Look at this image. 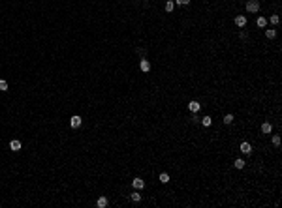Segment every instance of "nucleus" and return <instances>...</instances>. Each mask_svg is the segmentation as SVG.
<instances>
[{"label": "nucleus", "instance_id": "4", "mask_svg": "<svg viewBox=\"0 0 282 208\" xmlns=\"http://www.w3.org/2000/svg\"><path fill=\"white\" fill-rule=\"evenodd\" d=\"M81 124H83V118H81V116H77V114H73V116L70 118V126L73 127V129H75V127H79Z\"/></svg>", "mask_w": 282, "mask_h": 208}, {"label": "nucleus", "instance_id": "19", "mask_svg": "<svg viewBox=\"0 0 282 208\" xmlns=\"http://www.w3.org/2000/svg\"><path fill=\"white\" fill-rule=\"evenodd\" d=\"M130 199H132V201H134V202H139V201H141V195H139V193H137V191H134V193H132V195H130Z\"/></svg>", "mask_w": 282, "mask_h": 208}, {"label": "nucleus", "instance_id": "5", "mask_svg": "<svg viewBox=\"0 0 282 208\" xmlns=\"http://www.w3.org/2000/svg\"><path fill=\"white\" fill-rule=\"evenodd\" d=\"M139 70H141V71H145V73H147V71L150 70V62H149L147 58H143L141 62H139Z\"/></svg>", "mask_w": 282, "mask_h": 208}, {"label": "nucleus", "instance_id": "3", "mask_svg": "<svg viewBox=\"0 0 282 208\" xmlns=\"http://www.w3.org/2000/svg\"><path fill=\"white\" fill-rule=\"evenodd\" d=\"M233 23H235L239 28H243V26H247V17H245V15H235Z\"/></svg>", "mask_w": 282, "mask_h": 208}, {"label": "nucleus", "instance_id": "18", "mask_svg": "<svg viewBox=\"0 0 282 208\" xmlns=\"http://www.w3.org/2000/svg\"><path fill=\"white\" fill-rule=\"evenodd\" d=\"M269 21H271L273 26H276V25L280 23V19H279V15H271V17H269Z\"/></svg>", "mask_w": 282, "mask_h": 208}, {"label": "nucleus", "instance_id": "6", "mask_svg": "<svg viewBox=\"0 0 282 208\" xmlns=\"http://www.w3.org/2000/svg\"><path fill=\"white\" fill-rule=\"evenodd\" d=\"M10 150H13V152H19V150H21V141H17V139H13V141L10 143Z\"/></svg>", "mask_w": 282, "mask_h": 208}, {"label": "nucleus", "instance_id": "22", "mask_svg": "<svg viewBox=\"0 0 282 208\" xmlns=\"http://www.w3.org/2000/svg\"><path fill=\"white\" fill-rule=\"evenodd\" d=\"M175 2L179 4V6H188V4H190V0H175Z\"/></svg>", "mask_w": 282, "mask_h": 208}, {"label": "nucleus", "instance_id": "15", "mask_svg": "<svg viewBox=\"0 0 282 208\" xmlns=\"http://www.w3.org/2000/svg\"><path fill=\"white\" fill-rule=\"evenodd\" d=\"M271 143H273V146H275V148H279V146H280V137H279V135H273V137H271Z\"/></svg>", "mask_w": 282, "mask_h": 208}, {"label": "nucleus", "instance_id": "16", "mask_svg": "<svg viewBox=\"0 0 282 208\" xmlns=\"http://www.w3.org/2000/svg\"><path fill=\"white\" fill-rule=\"evenodd\" d=\"M233 165H235V169H243L245 165H247V163H245V159H235V163H233Z\"/></svg>", "mask_w": 282, "mask_h": 208}, {"label": "nucleus", "instance_id": "1", "mask_svg": "<svg viewBox=\"0 0 282 208\" xmlns=\"http://www.w3.org/2000/svg\"><path fill=\"white\" fill-rule=\"evenodd\" d=\"M258 10H260V2H258V0H248L247 2V11L248 13H258Z\"/></svg>", "mask_w": 282, "mask_h": 208}, {"label": "nucleus", "instance_id": "10", "mask_svg": "<svg viewBox=\"0 0 282 208\" xmlns=\"http://www.w3.org/2000/svg\"><path fill=\"white\" fill-rule=\"evenodd\" d=\"M201 126H203V127H209V126H213V118L209 116V114H207V116H203V118H201Z\"/></svg>", "mask_w": 282, "mask_h": 208}, {"label": "nucleus", "instance_id": "7", "mask_svg": "<svg viewBox=\"0 0 282 208\" xmlns=\"http://www.w3.org/2000/svg\"><path fill=\"white\" fill-rule=\"evenodd\" d=\"M241 152H243V154H250V152H252V145H250V143H241Z\"/></svg>", "mask_w": 282, "mask_h": 208}, {"label": "nucleus", "instance_id": "8", "mask_svg": "<svg viewBox=\"0 0 282 208\" xmlns=\"http://www.w3.org/2000/svg\"><path fill=\"white\" fill-rule=\"evenodd\" d=\"M132 186L136 187V189H143V187H145V180H141V178H136L132 182Z\"/></svg>", "mask_w": 282, "mask_h": 208}, {"label": "nucleus", "instance_id": "20", "mask_svg": "<svg viewBox=\"0 0 282 208\" xmlns=\"http://www.w3.org/2000/svg\"><path fill=\"white\" fill-rule=\"evenodd\" d=\"M0 90H2V92H6V90H8V81L0 79Z\"/></svg>", "mask_w": 282, "mask_h": 208}, {"label": "nucleus", "instance_id": "21", "mask_svg": "<svg viewBox=\"0 0 282 208\" xmlns=\"http://www.w3.org/2000/svg\"><path fill=\"white\" fill-rule=\"evenodd\" d=\"M233 122V114H226L224 116V124H231Z\"/></svg>", "mask_w": 282, "mask_h": 208}, {"label": "nucleus", "instance_id": "12", "mask_svg": "<svg viewBox=\"0 0 282 208\" xmlns=\"http://www.w3.org/2000/svg\"><path fill=\"white\" fill-rule=\"evenodd\" d=\"M271 129H273V126L269 122H263V124H261V133H271Z\"/></svg>", "mask_w": 282, "mask_h": 208}, {"label": "nucleus", "instance_id": "14", "mask_svg": "<svg viewBox=\"0 0 282 208\" xmlns=\"http://www.w3.org/2000/svg\"><path fill=\"white\" fill-rule=\"evenodd\" d=\"M173 8H175L173 0H166V11H168V13H173Z\"/></svg>", "mask_w": 282, "mask_h": 208}, {"label": "nucleus", "instance_id": "9", "mask_svg": "<svg viewBox=\"0 0 282 208\" xmlns=\"http://www.w3.org/2000/svg\"><path fill=\"white\" fill-rule=\"evenodd\" d=\"M107 205H109V201H107V197H100V199L96 201V206H98V208H105Z\"/></svg>", "mask_w": 282, "mask_h": 208}, {"label": "nucleus", "instance_id": "13", "mask_svg": "<svg viewBox=\"0 0 282 208\" xmlns=\"http://www.w3.org/2000/svg\"><path fill=\"white\" fill-rule=\"evenodd\" d=\"M275 36H276V30L275 28H267V30H265V38H267V39H273Z\"/></svg>", "mask_w": 282, "mask_h": 208}, {"label": "nucleus", "instance_id": "2", "mask_svg": "<svg viewBox=\"0 0 282 208\" xmlns=\"http://www.w3.org/2000/svg\"><path fill=\"white\" fill-rule=\"evenodd\" d=\"M200 109H201L200 101H196V99L188 101V111H190V113H200Z\"/></svg>", "mask_w": 282, "mask_h": 208}, {"label": "nucleus", "instance_id": "17", "mask_svg": "<svg viewBox=\"0 0 282 208\" xmlns=\"http://www.w3.org/2000/svg\"><path fill=\"white\" fill-rule=\"evenodd\" d=\"M158 178H160V182H162V184H168V182H169V174H168V173H162Z\"/></svg>", "mask_w": 282, "mask_h": 208}, {"label": "nucleus", "instance_id": "11", "mask_svg": "<svg viewBox=\"0 0 282 208\" xmlns=\"http://www.w3.org/2000/svg\"><path fill=\"white\" fill-rule=\"evenodd\" d=\"M267 19L265 17H258V21H256V25H258V28H265V26H267Z\"/></svg>", "mask_w": 282, "mask_h": 208}]
</instances>
